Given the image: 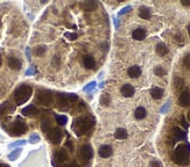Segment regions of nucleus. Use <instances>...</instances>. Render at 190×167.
Instances as JSON below:
<instances>
[{"label": "nucleus", "mask_w": 190, "mask_h": 167, "mask_svg": "<svg viewBox=\"0 0 190 167\" xmlns=\"http://www.w3.org/2000/svg\"><path fill=\"white\" fill-rule=\"evenodd\" d=\"M114 137L117 139H126L127 138V131L122 128H118L114 133Z\"/></svg>", "instance_id": "obj_22"}, {"label": "nucleus", "mask_w": 190, "mask_h": 167, "mask_svg": "<svg viewBox=\"0 0 190 167\" xmlns=\"http://www.w3.org/2000/svg\"><path fill=\"white\" fill-rule=\"evenodd\" d=\"M179 104L181 107H188L190 106V93L188 91H184L180 94Z\"/></svg>", "instance_id": "obj_9"}, {"label": "nucleus", "mask_w": 190, "mask_h": 167, "mask_svg": "<svg viewBox=\"0 0 190 167\" xmlns=\"http://www.w3.org/2000/svg\"><path fill=\"white\" fill-rule=\"evenodd\" d=\"M96 6H97V2H96V1H87V2L83 4V7H84L85 11H92Z\"/></svg>", "instance_id": "obj_25"}, {"label": "nucleus", "mask_w": 190, "mask_h": 167, "mask_svg": "<svg viewBox=\"0 0 190 167\" xmlns=\"http://www.w3.org/2000/svg\"><path fill=\"white\" fill-rule=\"evenodd\" d=\"M156 52H157V55H160V56H166L168 53V48L167 45L165 44V43H157L156 44Z\"/></svg>", "instance_id": "obj_17"}, {"label": "nucleus", "mask_w": 190, "mask_h": 167, "mask_svg": "<svg viewBox=\"0 0 190 167\" xmlns=\"http://www.w3.org/2000/svg\"><path fill=\"white\" fill-rule=\"evenodd\" d=\"M8 66L11 67L12 70H15V71H19L22 66V63L20 59H17L15 57H10L8 58Z\"/></svg>", "instance_id": "obj_14"}, {"label": "nucleus", "mask_w": 190, "mask_h": 167, "mask_svg": "<svg viewBox=\"0 0 190 167\" xmlns=\"http://www.w3.org/2000/svg\"><path fill=\"white\" fill-rule=\"evenodd\" d=\"M103 46H104V51L106 52V51H107V49H109V44H107V43L105 42V43L103 44Z\"/></svg>", "instance_id": "obj_47"}, {"label": "nucleus", "mask_w": 190, "mask_h": 167, "mask_svg": "<svg viewBox=\"0 0 190 167\" xmlns=\"http://www.w3.org/2000/svg\"><path fill=\"white\" fill-rule=\"evenodd\" d=\"M68 159V153H67V151L64 150H60L57 152H55V154H54V159H52V165L54 166H57L60 164H62L64 162L65 160Z\"/></svg>", "instance_id": "obj_7"}, {"label": "nucleus", "mask_w": 190, "mask_h": 167, "mask_svg": "<svg viewBox=\"0 0 190 167\" xmlns=\"http://www.w3.org/2000/svg\"><path fill=\"white\" fill-rule=\"evenodd\" d=\"M181 4L183 6H190V0H182Z\"/></svg>", "instance_id": "obj_41"}, {"label": "nucleus", "mask_w": 190, "mask_h": 167, "mask_svg": "<svg viewBox=\"0 0 190 167\" xmlns=\"http://www.w3.org/2000/svg\"><path fill=\"white\" fill-rule=\"evenodd\" d=\"M0 167H10L8 165H5V164H0Z\"/></svg>", "instance_id": "obj_48"}, {"label": "nucleus", "mask_w": 190, "mask_h": 167, "mask_svg": "<svg viewBox=\"0 0 190 167\" xmlns=\"http://www.w3.org/2000/svg\"><path fill=\"white\" fill-rule=\"evenodd\" d=\"M52 125V121H50V120H48V118H46V120H43L42 123H41V130H42L43 133H48V131H50Z\"/></svg>", "instance_id": "obj_23"}, {"label": "nucleus", "mask_w": 190, "mask_h": 167, "mask_svg": "<svg viewBox=\"0 0 190 167\" xmlns=\"http://www.w3.org/2000/svg\"><path fill=\"white\" fill-rule=\"evenodd\" d=\"M190 158V146L185 144L179 145L173 154V160L177 165H188Z\"/></svg>", "instance_id": "obj_1"}, {"label": "nucleus", "mask_w": 190, "mask_h": 167, "mask_svg": "<svg viewBox=\"0 0 190 167\" xmlns=\"http://www.w3.org/2000/svg\"><path fill=\"white\" fill-rule=\"evenodd\" d=\"M78 156H79V158L82 159V162H84L85 165H89V162L92 159V157H93V151H92L91 145H89V144L83 145L81 147V150H79Z\"/></svg>", "instance_id": "obj_6"}, {"label": "nucleus", "mask_w": 190, "mask_h": 167, "mask_svg": "<svg viewBox=\"0 0 190 167\" xmlns=\"http://www.w3.org/2000/svg\"><path fill=\"white\" fill-rule=\"evenodd\" d=\"M127 73H128V75H130L131 78H138L139 75L141 74V69H140L139 66H137V65H134V66H131V67L128 69Z\"/></svg>", "instance_id": "obj_16"}, {"label": "nucleus", "mask_w": 190, "mask_h": 167, "mask_svg": "<svg viewBox=\"0 0 190 167\" xmlns=\"http://www.w3.org/2000/svg\"><path fill=\"white\" fill-rule=\"evenodd\" d=\"M150 167H162L161 162H157V160H152L150 162Z\"/></svg>", "instance_id": "obj_39"}, {"label": "nucleus", "mask_w": 190, "mask_h": 167, "mask_svg": "<svg viewBox=\"0 0 190 167\" xmlns=\"http://www.w3.org/2000/svg\"><path fill=\"white\" fill-rule=\"evenodd\" d=\"M83 64H84L85 69L93 70L95 69V66H96V60H95V58H93L92 56L87 55V56H84V57H83Z\"/></svg>", "instance_id": "obj_11"}, {"label": "nucleus", "mask_w": 190, "mask_h": 167, "mask_svg": "<svg viewBox=\"0 0 190 167\" xmlns=\"http://www.w3.org/2000/svg\"><path fill=\"white\" fill-rule=\"evenodd\" d=\"M150 95H152V98L153 99L159 100V99H161L162 95H163V89L160 88V87H154V88H152V91H150Z\"/></svg>", "instance_id": "obj_18"}, {"label": "nucleus", "mask_w": 190, "mask_h": 167, "mask_svg": "<svg viewBox=\"0 0 190 167\" xmlns=\"http://www.w3.org/2000/svg\"><path fill=\"white\" fill-rule=\"evenodd\" d=\"M183 64H184V66L187 67V69L190 70V55H188V56H185L184 59H183Z\"/></svg>", "instance_id": "obj_36"}, {"label": "nucleus", "mask_w": 190, "mask_h": 167, "mask_svg": "<svg viewBox=\"0 0 190 167\" xmlns=\"http://www.w3.org/2000/svg\"><path fill=\"white\" fill-rule=\"evenodd\" d=\"M58 64H60V58H58V56H55V57L52 58V66H56V67H57Z\"/></svg>", "instance_id": "obj_37"}, {"label": "nucleus", "mask_w": 190, "mask_h": 167, "mask_svg": "<svg viewBox=\"0 0 190 167\" xmlns=\"http://www.w3.org/2000/svg\"><path fill=\"white\" fill-rule=\"evenodd\" d=\"M67 146H68V147H70V150H72V147H74V145H72V143H71L70 140H68V142H67Z\"/></svg>", "instance_id": "obj_42"}, {"label": "nucleus", "mask_w": 190, "mask_h": 167, "mask_svg": "<svg viewBox=\"0 0 190 167\" xmlns=\"http://www.w3.org/2000/svg\"><path fill=\"white\" fill-rule=\"evenodd\" d=\"M147 115V113H146V109H145L144 107H138L135 111H134V116H135V118H138V120H142L145 118Z\"/></svg>", "instance_id": "obj_21"}, {"label": "nucleus", "mask_w": 190, "mask_h": 167, "mask_svg": "<svg viewBox=\"0 0 190 167\" xmlns=\"http://www.w3.org/2000/svg\"><path fill=\"white\" fill-rule=\"evenodd\" d=\"M132 9V7L131 6H126V7H124L122 9H121L119 13H118V16H121V15H124V14H126V13H128V12Z\"/></svg>", "instance_id": "obj_34"}, {"label": "nucleus", "mask_w": 190, "mask_h": 167, "mask_svg": "<svg viewBox=\"0 0 190 167\" xmlns=\"http://www.w3.org/2000/svg\"><path fill=\"white\" fill-rule=\"evenodd\" d=\"M22 115L25 116H34L39 114V109L35 107L34 104H28L27 107H25L22 110H21Z\"/></svg>", "instance_id": "obj_10"}, {"label": "nucleus", "mask_w": 190, "mask_h": 167, "mask_svg": "<svg viewBox=\"0 0 190 167\" xmlns=\"http://www.w3.org/2000/svg\"><path fill=\"white\" fill-rule=\"evenodd\" d=\"M0 65H1V56H0Z\"/></svg>", "instance_id": "obj_51"}, {"label": "nucleus", "mask_w": 190, "mask_h": 167, "mask_svg": "<svg viewBox=\"0 0 190 167\" xmlns=\"http://www.w3.org/2000/svg\"><path fill=\"white\" fill-rule=\"evenodd\" d=\"M110 101H111V99H110L109 94H103L100 96V103L103 104V106H109Z\"/></svg>", "instance_id": "obj_27"}, {"label": "nucleus", "mask_w": 190, "mask_h": 167, "mask_svg": "<svg viewBox=\"0 0 190 167\" xmlns=\"http://www.w3.org/2000/svg\"><path fill=\"white\" fill-rule=\"evenodd\" d=\"M181 121H182V124H183V125H184V128H188V124H187V123H185V121H184V117H183V116H182V117H181Z\"/></svg>", "instance_id": "obj_45"}, {"label": "nucleus", "mask_w": 190, "mask_h": 167, "mask_svg": "<svg viewBox=\"0 0 190 167\" xmlns=\"http://www.w3.org/2000/svg\"><path fill=\"white\" fill-rule=\"evenodd\" d=\"M188 118H189V121H190V111H189V114H188Z\"/></svg>", "instance_id": "obj_50"}, {"label": "nucleus", "mask_w": 190, "mask_h": 167, "mask_svg": "<svg viewBox=\"0 0 190 167\" xmlns=\"http://www.w3.org/2000/svg\"><path fill=\"white\" fill-rule=\"evenodd\" d=\"M187 29H188V34H189V36H190V24L188 26V28H187Z\"/></svg>", "instance_id": "obj_49"}, {"label": "nucleus", "mask_w": 190, "mask_h": 167, "mask_svg": "<svg viewBox=\"0 0 190 167\" xmlns=\"http://www.w3.org/2000/svg\"><path fill=\"white\" fill-rule=\"evenodd\" d=\"M64 167H81V166H78L76 162H72V164H70V165H68V166H64Z\"/></svg>", "instance_id": "obj_46"}, {"label": "nucleus", "mask_w": 190, "mask_h": 167, "mask_svg": "<svg viewBox=\"0 0 190 167\" xmlns=\"http://www.w3.org/2000/svg\"><path fill=\"white\" fill-rule=\"evenodd\" d=\"M13 110H14V107L10 102H4V103L0 104V115L8 113V111H13Z\"/></svg>", "instance_id": "obj_20"}, {"label": "nucleus", "mask_w": 190, "mask_h": 167, "mask_svg": "<svg viewBox=\"0 0 190 167\" xmlns=\"http://www.w3.org/2000/svg\"><path fill=\"white\" fill-rule=\"evenodd\" d=\"M139 15L141 19H144V20H148L150 17V9L148 7H140V9H139Z\"/></svg>", "instance_id": "obj_19"}, {"label": "nucleus", "mask_w": 190, "mask_h": 167, "mask_svg": "<svg viewBox=\"0 0 190 167\" xmlns=\"http://www.w3.org/2000/svg\"><path fill=\"white\" fill-rule=\"evenodd\" d=\"M174 133H175V137L177 139H182L184 138V133L181 130V129H179V128H174Z\"/></svg>", "instance_id": "obj_28"}, {"label": "nucleus", "mask_w": 190, "mask_h": 167, "mask_svg": "<svg viewBox=\"0 0 190 167\" xmlns=\"http://www.w3.org/2000/svg\"><path fill=\"white\" fill-rule=\"evenodd\" d=\"M95 87H96V82H95V81H91L90 84H87V86L84 87V91H85V92H89V91H92V89H93V88H95Z\"/></svg>", "instance_id": "obj_35"}, {"label": "nucleus", "mask_w": 190, "mask_h": 167, "mask_svg": "<svg viewBox=\"0 0 190 167\" xmlns=\"http://www.w3.org/2000/svg\"><path fill=\"white\" fill-rule=\"evenodd\" d=\"M95 124V122L90 121V117H81L78 120H76L75 123L72 124V129L76 133L77 136H82L84 133H87L90 128Z\"/></svg>", "instance_id": "obj_2"}, {"label": "nucleus", "mask_w": 190, "mask_h": 167, "mask_svg": "<svg viewBox=\"0 0 190 167\" xmlns=\"http://www.w3.org/2000/svg\"><path fill=\"white\" fill-rule=\"evenodd\" d=\"M46 46H43V45H40V46H37V48H35V50H34V53L36 55V56H42L45 52H46Z\"/></svg>", "instance_id": "obj_29"}, {"label": "nucleus", "mask_w": 190, "mask_h": 167, "mask_svg": "<svg viewBox=\"0 0 190 167\" xmlns=\"http://www.w3.org/2000/svg\"><path fill=\"white\" fill-rule=\"evenodd\" d=\"M168 108H169V102H168V103L166 104V107H163V108H162V109H161V113H165V111H166V110H167Z\"/></svg>", "instance_id": "obj_44"}, {"label": "nucleus", "mask_w": 190, "mask_h": 167, "mask_svg": "<svg viewBox=\"0 0 190 167\" xmlns=\"http://www.w3.org/2000/svg\"><path fill=\"white\" fill-rule=\"evenodd\" d=\"M26 55H27V58H28V59H30V50H29V48H27V49H26Z\"/></svg>", "instance_id": "obj_43"}, {"label": "nucleus", "mask_w": 190, "mask_h": 167, "mask_svg": "<svg viewBox=\"0 0 190 167\" xmlns=\"http://www.w3.org/2000/svg\"><path fill=\"white\" fill-rule=\"evenodd\" d=\"M35 73V69H34V66H30L27 71H26V75H32V74H34Z\"/></svg>", "instance_id": "obj_40"}, {"label": "nucleus", "mask_w": 190, "mask_h": 167, "mask_svg": "<svg viewBox=\"0 0 190 167\" xmlns=\"http://www.w3.org/2000/svg\"><path fill=\"white\" fill-rule=\"evenodd\" d=\"M39 142H40V136H39V135H36V133L30 135V137H29V143H30V144H36V143H39Z\"/></svg>", "instance_id": "obj_31"}, {"label": "nucleus", "mask_w": 190, "mask_h": 167, "mask_svg": "<svg viewBox=\"0 0 190 167\" xmlns=\"http://www.w3.org/2000/svg\"><path fill=\"white\" fill-rule=\"evenodd\" d=\"M32 92L33 89L28 85H21L17 87L14 92V99H15L17 104H23L25 102H27L32 95Z\"/></svg>", "instance_id": "obj_3"}, {"label": "nucleus", "mask_w": 190, "mask_h": 167, "mask_svg": "<svg viewBox=\"0 0 190 167\" xmlns=\"http://www.w3.org/2000/svg\"><path fill=\"white\" fill-rule=\"evenodd\" d=\"M121 94L125 96V98H131L134 95V92H135V89H134V87L132 85H130V84H126V85H124V86L121 87Z\"/></svg>", "instance_id": "obj_12"}, {"label": "nucleus", "mask_w": 190, "mask_h": 167, "mask_svg": "<svg viewBox=\"0 0 190 167\" xmlns=\"http://www.w3.org/2000/svg\"><path fill=\"white\" fill-rule=\"evenodd\" d=\"M48 139L52 144H58L62 139V131L60 129H52V131H49L48 133Z\"/></svg>", "instance_id": "obj_8"}, {"label": "nucleus", "mask_w": 190, "mask_h": 167, "mask_svg": "<svg viewBox=\"0 0 190 167\" xmlns=\"http://www.w3.org/2000/svg\"><path fill=\"white\" fill-rule=\"evenodd\" d=\"M55 118H56V122H57L60 125H64V124H67V122H68V117L64 115H56L55 116Z\"/></svg>", "instance_id": "obj_26"}, {"label": "nucleus", "mask_w": 190, "mask_h": 167, "mask_svg": "<svg viewBox=\"0 0 190 167\" xmlns=\"http://www.w3.org/2000/svg\"><path fill=\"white\" fill-rule=\"evenodd\" d=\"M154 73H155V75H157V77H163L165 73H166V71H165V69H163L162 66H156L155 69H154Z\"/></svg>", "instance_id": "obj_30"}, {"label": "nucleus", "mask_w": 190, "mask_h": 167, "mask_svg": "<svg viewBox=\"0 0 190 167\" xmlns=\"http://www.w3.org/2000/svg\"><path fill=\"white\" fill-rule=\"evenodd\" d=\"M27 131V125L26 123L20 120H17V122H14L12 124V127L10 128V135L11 136H21Z\"/></svg>", "instance_id": "obj_5"}, {"label": "nucleus", "mask_w": 190, "mask_h": 167, "mask_svg": "<svg viewBox=\"0 0 190 167\" xmlns=\"http://www.w3.org/2000/svg\"><path fill=\"white\" fill-rule=\"evenodd\" d=\"M183 84H184V81H183V79L182 78H175L174 79V85H175V88H180V87L183 86Z\"/></svg>", "instance_id": "obj_32"}, {"label": "nucleus", "mask_w": 190, "mask_h": 167, "mask_svg": "<svg viewBox=\"0 0 190 167\" xmlns=\"http://www.w3.org/2000/svg\"><path fill=\"white\" fill-rule=\"evenodd\" d=\"M146 35H147V33H146V30L142 28H138L135 29V30H133L132 33V37L134 38V40L137 41H142L146 37Z\"/></svg>", "instance_id": "obj_15"}, {"label": "nucleus", "mask_w": 190, "mask_h": 167, "mask_svg": "<svg viewBox=\"0 0 190 167\" xmlns=\"http://www.w3.org/2000/svg\"><path fill=\"white\" fill-rule=\"evenodd\" d=\"M54 98L52 94L49 91H39L36 94V102L43 106H49L52 103Z\"/></svg>", "instance_id": "obj_4"}, {"label": "nucleus", "mask_w": 190, "mask_h": 167, "mask_svg": "<svg viewBox=\"0 0 190 167\" xmlns=\"http://www.w3.org/2000/svg\"><path fill=\"white\" fill-rule=\"evenodd\" d=\"M21 151L22 150H21L20 147H19V149H15L14 151H12L11 153L8 154V159H10V160H15V159H17L19 156L21 154Z\"/></svg>", "instance_id": "obj_24"}, {"label": "nucleus", "mask_w": 190, "mask_h": 167, "mask_svg": "<svg viewBox=\"0 0 190 167\" xmlns=\"http://www.w3.org/2000/svg\"><path fill=\"white\" fill-rule=\"evenodd\" d=\"M65 36H67V37H68V38H69L70 41H75L76 38L78 37V36H77V34H75V33H72V34H69V33H67V34H65Z\"/></svg>", "instance_id": "obj_38"}, {"label": "nucleus", "mask_w": 190, "mask_h": 167, "mask_svg": "<svg viewBox=\"0 0 190 167\" xmlns=\"http://www.w3.org/2000/svg\"><path fill=\"white\" fill-rule=\"evenodd\" d=\"M98 153L102 158H109L112 156V147L110 145H102L98 150Z\"/></svg>", "instance_id": "obj_13"}, {"label": "nucleus", "mask_w": 190, "mask_h": 167, "mask_svg": "<svg viewBox=\"0 0 190 167\" xmlns=\"http://www.w3.org/2000/svg\"><path fill=\"white\" fill-rule=\"evenodd\" d=\"M22 145H26V140H17L14 143L10 144V149H13V147H17V146H22Z\"/></svg>", "instance_id": "obj_33"}]
</instances>
